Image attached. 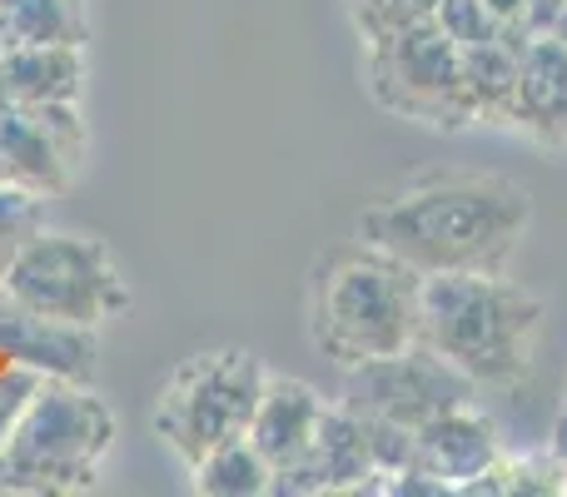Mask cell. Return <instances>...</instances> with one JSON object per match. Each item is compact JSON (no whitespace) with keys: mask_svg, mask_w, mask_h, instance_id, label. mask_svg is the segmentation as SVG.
Instances as JSON below:
<instances>
[{"mask_svg":"<svg viewBox=\"0 0 567 497\" xmlns=\"http://www.w3.org/2000/svg\"><path fill=\"white\" fill-rule=\"evenodd\" d=\"M533 215V189L508 175H423L363 205L353 235L419 273H508Z\"/></svg>","mask_w":567,"mask_h":497,"instance_id":"cell-1","label":"cell"},{"mask_svg":"<svg viewBox=\"0 0 567 497\" xmlns=\"http://www.w3.org/2000/svg\"><path fill=\"white\" fill-rule=\"evenodd\" d=\"M548 303L508 273H423L419 343L483 389H518L533 373Z\"/></svg>","mask_w":567,"mask_h":497,"instance_id":"cell-2","label":"cell"},{"mask_svg":"<svg viewBox=\"0 0 567 497\" xmlns=\"http://www.w3.org/2000/svg\"><path fill=\"white\" fill-rule=\"evenodd\" d=\"M423 273L393 253L339 245L323 253L309 283V339L333 369H359L369 359L419 343Z\"/></svg>","mask_w":567,"mask_h":497,"instance_id":"cell-3","label":"cell"},{"mask_svg":"<svg viewBox=\"0 0 567 497\" xmlns=\"http://www.w3.org/2000/svg\"><path fill=\"white\" fill-rule=\"evenodd\" d=\"M115 448V413L80 379H45L0 433L6 493H85Z\"/></svg>","mask_w":567,"mask_h":497,"instance_id":"cell-4","label":"cell"},{"mask_svg":"<svg viewBox=\"0 0 567 497\" xmlns=\"http://www.w3.org/2000/svg\"><path fill=\"white\" fill-rule=\"evenodd\" d=\"M265 379H269L265 363L249 349H235V343L195 353L165 379L155 413H150V428L185 468H195L219 443L249 433Z\"/></svg>","mask_w":567,"mask_h":497,"instance_id":"cell-5","label":"cell"},{"mask_svg":"<svg viewBox=\"0 0 567 497\" xmlns=\"http://www.w3.org/2000/svg\"><path fill=\"white\" fill-rule=\"evenodd\" d=\"M0 289L25 309L75 329H100L120 309H130V283L115 253L100 239L65 229H35L0 263Z\"/></svg>","mask_w":567,"mask_h":497,"instance_id":"cell-6","label":"cell"},{"mask_svg":"<svg viewBox=\"0 0 567 497\" xmlns=\"http://www.w3.org/2000/svg\"><path fill=\"white\" fill-rule=\"evenodd\" d=\"M363 85L389 115L439 130L478 125L468 85H463V45H453L433 25V15L383 40H369L363 45Z\"/></svg>","mask_w":567,"mask_h":497,"instance_id":"cell-7","label":"cell"},{"mask_svg":"<svg viewBox=\"0 0 567 497\" xmlns=\"http://www.w3.org/2000/svg\"><path fill=\"white\" fill-rule=\"evenodd\" d=\"M478 398V383L463 379L453 363H443L429 343H409L399 353L369 359L359 369H343L339 403L359 418H383L419 433L439 413Z\"/></svg>","mask_w":567,"mask_h":497,"instance_id":"cell-8","label":"cell"},{"mask_svg":"<svg viewBox=\"0 0 567 497\" xmlns=\"http://www.w3.org/2000/svg\"><path fill=\"white\" fill-rule=\"evenodd\" d=\"M85 159V120L75 105H6L0 100V185L60 195Z\"/></svg>","mask_w":567,"mask_h":497,"instance_id":"cell-9","label":"cell"},{"mask_svg":"<svg viewBox=\"0 0 567 497\" xmlns=\"http://www.w3.org/2000/svg\"><path fill=\"white\" fill-rule=\"evenodd\" d=\"M379 468L369 453V428L339 398L319 423V438L293 468H279L269 493H379Z\"/></svg>","mask_w":567,"mask_h":497,"instance_id":"cell-10","label":"cell"},{"mask_svg":"<svg viewBox=\"0 0 567 497\" xmlns=\"http://www.w3.org/2000/svg\"><path fill=\"white\" fill-rule=\"evenodd\" d=\"M508 125L523 130L543 149H567V40L563 35H533L523 45Z\"/></svg>","mask_w":567,"mask_h":497,"instance_id":"cell-11","label":"cell"},{"mask_svg":"<svg viewBox=\"0 0 567 497\" xmlns=\"http://www.w3.org/2000/svg\"><path fill=\"white\" fill-rule=\"evenodd\" d=\"M0 353L45 379H80L95 369V329L55 323L0 289Z\"/></svg>","mask_w":567,"mask_h":497,"instance_id":"cell-12","label":"cell"},{"mask_svg":"<svg viewBox=\"0 0 567 497\" xmlns=\"http://www.w3.org/2000/svg\"><path fill=\"white\" fill-rule=\"evenodd\" d=\"M503 458V438L498 423L488 413H478V403H458V408L439 413L433 423L419 428V453H413V468L443 478L453 493H463L473 478L493 468Z\"/></svg>","mask_w":567,"mask_h":497,"instance_id":"cell-13","label":"cell"},{"mask_svg":"<svg viewBox=\"0 0 567 497\" xmlns=\"http://www.w3.org/2000/svg\"><path fill=\"white\" fill-rule=\"evenodd\" d=\"M323 413H329V398L319 389H309L303 379H289V373H269L255 423H249V443L265 453V463L275 473L293 468L319 438Z\"/></svg>","mask_w":567,"mask_h":497,"instance_id":"cell-14","label":"cell"},{"mask_svg":"<svg viewBox=\"0 0 567 497\" xmlns=\"http://www.w3.org/2000/svg\"><path fill=\"white\" fill-rule=\"evenodd\" d=\"M85 85L80 45L0 50V100L6 105H75Z\"/></svg>","mask_w":567,"mask_h":497,"instance_id":"cell-15","label":"cell"},{"mask_svg":"<svg viewBox=\"0 0 567 497\" xmlns=\"http://www.w3.org/2000/svg\"><path fill=\"white\" fill-rule=\"evenodd\" d=\"M85 6L80 0H0V50L20 45H85Z\"/></svg>","mask_w":567,"mask_h":497,"instance_id":"cell-16","label":"cell"},{"mask_svg":"<svg viewBox=\"0 0 567 497\" xmlns=\"http://www.w3.org/2000/svg\"><path fill=\"white\" fill-rule=\"evenodd\" d=\"M463 85H468L478 125H508L513 90H518V50L508 40L463 45Z\"/></svg>","mask_w":567,"mask_h":497,"instance_id":"cell-17","label":"cell"},{"mask_svg":"<svg viewBox=\"0 0 567 497\" xmlns=\"http://www.w3.org/2000/svg\"><path fill=\"white\" fill-rule=\"evenodd\" d=\"M468 497L488 493V497H563L567 493V458L558 448L543 453H503L483 478H473Z\"/></svg>","mask_w":567,"mask_h":497,"instance_id":"cell-18","label":"cell"},{"mask_svg":"<svg viewBox=\"0 0 567 497\" xmlns=\"http://www.w3.org/2000/svg\"><path fill=\"white\" fill-rule=\"evenodd\" d=\"M189 478H195V493H209V497H259L275 483V468H269L265 453L245 433V438H229L215 453H205L189 468Z\"/></svg>","mask_w":567,"mask_h":497,"instance_id":"cell-19","label":"cell"},{"mask_svg":"<svg viewBox=\"0 0 567 497\" xmlns=\"http://www.w3.org/2000/svg\"><path fill=\"white\" fill-rule=\"evenodd\" d=\"M433 25L453 45H483V40H498L503 20L488 10V0H433Z\"/></svg>","mask_w":567,"mask_h":497,"instance_id":"cell-20","label":"cell"},{"mask_svg":"<svg viewBox=\"0 0 567 497\" xmlns=\"http://www.w3.org/2000/svg\"><path fill=\"white\" fill-rule=\"evenodd\" d=\"M349 6H353V25H359L363 45L433 15V0H349Z\"/></svg>","mask_w":567,"mask_h":497,"instance_id":"cell-21","label":"cell"},{"mask_svg":"<svg viewBox=\"0 0 567 497\" xmlns=\"http://www.w3.org/2000/svg\"><path fill=\"white\" fill-rule=\"evenodd\" d=\"M40 229V195L20 185H0V263Z\"/></svg>","mask_w":567,"mask_h":497,"instance_id":"cell-22","label":"cell"},{"mask_svg":"<svg viewBox=\"0 0 567 497\" xmlns=\"http://www.w3.org/2000/svg\"><path fill=\"white\" fill-rule=\"evenodd\" d=\"M553 448L567 458V408H563V418H558V438H553Z\"/></svg>","mask_w":567,"mask_h":497,"instance_id":"cell-23","label":"cell"},{"mask_svg":"<svg viewBox=\"0 0 567 497\" xmlns=\"http://www.w3.org/2000/svg\"><path fill=\"white\" fill-rule=\"evenodd\" d=\"M553 35H563V40H567V0H563V15H558V25H553Z\"/></svg>","mask_w":567,"mask_h":497,"instance_id":"cell-24","label":"cell"}]
</instances>
